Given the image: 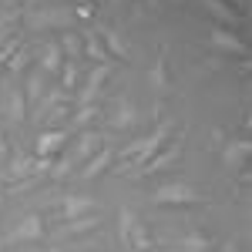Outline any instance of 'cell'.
<instances>
[{"instance_id": "cell-1", "label": "cell", "mask_w": 252, "mask_h": 252, "mask_svg": "<svg viewBox=\"0 0 252 252\" xmlns=\"http://www.w3.org/2000/svg\"><path fill=\"white\" fill-rule=\"evenodd\" d=\"M152 202L155 205H195V202H202V195L189 182H165V185H158Z\"/></svg>"}, {"instance_id": "cell-19", "label": "cell", "mask_w": 252, "mask_h": 252, "mask_svg": "<svg viewBox=\"0 0 252 252\" xmlns=\"http://www.w3.org/2000/svg\"><path fill=\"white\" fill-rule=\"evenodd\" d=\"M128 246H135L138 252L152 249V235H148V229H145L141 222H135V225H131V232H128Z\"/></svg>"}, {"instance_id": "cell-6", "label": "cell", "mask_w": 252, "mask_h": 252, "mask_svg": "<svg viewBox=\"0 0 252 252\" xmlns=\"http://www.w3.org/2000/svg\"><path fill=\"white\" fill-rule=\"evenodd\" d=\"M249 155H252L249 141H225V148H222V165L232 168V172H239V168H246Z\"/></svg>"}, {"instance_id": "cell-14", "label": "cell", "mask_w": 252, "mask_h": 252, "mask_svg": "<svg viewBox=\"0 0 252 252\" xmlns=\"http://www.w3.org/2000/svg\"><path fill=\"white\" fill-rule=\"evenodd\" d=\"M101 44H104V51H108V54H118V58H128V54H131V51H128V44L121 40V34L111 31V27H101Z\"/></svg>"}, {"instance_id": "cell-28", "label": "cell", "mask_w": 252, "mask_h": 252, "mask_svg": "<svg viewBox=\"0 0 252 252\" xmlns=\"http://www.w3.org/2000/svg\"><path fill=\"white\" fill-rule=\"evenodd\" d=\"M7 152V141H3V128H0V155Z\"/></svg>"}, {"instance_id": "cell-7", "label": "cell", "mask_w": 252, "mask_h": 252, "mask_svg": "<svg viewBox=\"0 0 252 252\" xmlns=\"http://www.w3.org/2000/svg\"><path fill=\"white\" fill-rule=\"evenodd\" d=\"M209 40H212L215 47H222V51H232V54H242V58L249 54L246 40H239L229 27H212V31H209Z\"/></svg>"}, {"instance_id": "cell-29", "label": "cell", "mask_w": 252, "mask_h": 252, "mask_svg": "<svg viewBox=\"0 0 252 252\" xmlns=\"http://www.w3.org/2000/svg\"><path fill=\"white\" fill-rule=\"evenodd\" d=\"M225 3H239V7H249V0H225Z\"/></svg>"}, {"instance_id": "cell-9", "label": "cell", "mask_w": 252, "mask_h": 252, "mask_svg": "<svg viewBox=\"0 0 252 252\" xmlns=\"http://www.w3.org/2000/svg\"><path fill=\"white\" fill-rule=\"evenodd\" d=\"M111 161H115V148H108V145H104L97 155L88 158V165H84L81 178H84V182H91V178H97V175H104L108 168H111Z\"/></svg>"}, {"instance_id": "cell-15", "label": "cell", "mask_w": 252, "mask_h": 252, "mask_svg": "<svg viewBox=\"0 0 252 252\" xmlns=\"http://www.w3.org/2000/svg\"><path fill=\"white\" fill-rule=\"evenodd\" d=\"M61 67V47L58 40H51V44H44V51H40V74H51V71H58Z\"/></svg>"}, {"instance_id": "cell-20", "label": "cell", "mask_w": 252, "mask_h": 252, "mask_svg": "<svg viewBox=\"0 0 252 252\" xmlns=\"http://www.w3.org/2000/svg\"><path fill=\"white\" fill-rule=\"evenodd\" d=\"M94 118H101V111H97V104H84V108H78V115L71 118V125L78 128V131H84Z\"/></svg>"}, {"instance_id": "cell-22", "label": "cell", "mask_w": 252, "mask_h": 252, "mask_svg": "<svg viewBox=\"0 0 252 252\" xmlns=\"http://www.w3.org/2000/svg\"><path fill=\"white\" fill-rule=\"evenodd\" d=\"M34 165H37V158L17 155L14 161H10V175H17V178H27V175H34Z\"/></svg>"}, {"instance_id": "cell-4", "label": "cell", "mask_w": 252, "mask_h": 252, "mask_svg": "<svg viewBox=\"0 0 252 252\" xmlns=\"http://www.w3.org/2000/svg\"><path fill=\"white\" fill-rule=\"evenodd\" d=\"M104 148V138H101V131H94V128H84L78 135V145H74V155H71V161H84V158L97 155Z\"/></svg>"}, {"instance_id": "cell-16", "label": "cell", "mask_w": 252, "mask_h": 252, "mask_svg": "<svg viewBox=\"0 0 252 252\" xmlns=\"http://www.w3.org/2000/svg\"><path fill=\"white\" fill-rule=\"evenodd\" d=\"M148 81H152V88H158V91H168L172 88V81H168V64H165V54L152 64V74H148Z\"/></svg>"}, {"instance_id": "cell-17", "label": "cell", "mask_w": 252, "mask_h": 252, "mask_svg": "<svg viewBox=\"0 0 252 252\" xmlns=\"http://www.w3.org/2000/svg\"><path fill=\"white\" fill-rule=\"evenodd\" d=\"M81 51H84L91 61H97V64H111V54L104 51V44H101L97 37H88L84 44H81Z\"/></svg>"}, {"instance_id": "cell-30", "label": "cell", "mask_w": 252, "mask_h": 252, "mask_svg": "<svg viewBox=\"0 0 252 252\" xmlns=\"http://www.w3.org/2000/svg\"><path fill=\"white\" fill-rule=\"evenodd\" d=\"M111 3H121V0H111Z\"/></svg>"}, {"instance_id": "cell-5", "label": "cell", "mask_w": 252, "mask_h": 252, "mask_svg": "<svg viewBox=\"0 0 252 252\" xmlns=\"http://www.w3.org/2000/svg\"><path fill=\"white\" fill-rule=\"evenodd\" d=\"M40 235H44V215L31 212L14 232L7 235V242H34V239H40Z\"/></svg>"}, {"instance_id": "cell-25", "label": "cell", "mask_w": 252, "mask_h": 252, "mask_svg": "<svg viewBox=\"0 0 252 252\" xmlns=\"http://www.w3.org/2000/svg\"><path fill=\"white\" fill-rule=\"evenodd\" d=\"M58 47H61V51H67V54L74 58V54H81V37H78V34H71V31H64L61 40H58Z\"/></svg>"}, {"instance_id": "cell-2", "label": "cell", "mask_w": 252, "mask_h": 252, "mask_svg": "<svg viewBox=\"0 0 252 252\" xmlns=\"http://www.w3.org/2000/svg\"><path fill=\"white\" fill-rule=\"evenodd\" d=\"M34 27H71L74 24V7H51L31 17Z\"/></svg>"}, {"instance_id": "cell-10", "label": "cell", "mask_w": 252, "mask_h": 252, "mask_svg": "<svg viewBox=\"0 0 252 252\" xmlns=\"http://www.w3.org/2000/svg\"><path fill=\"white\" fill-rule=\"evenodd\" d=\"M172 249L175 252H212V239H209V235H202L198 229H189V232L182 235Z\"/></svg>"}, {"instance_id": "cell-18", "label": "cell", "mask_w": 252, "mask_h": 252, "mask_svg": "<svg viewBox=\"0 0 252 252\" xmlns=\"http://www.w3.org/2000/svg\"><path fill=\"white\" fill-rule=\"evenodd\" d=\"M91 229H97V215L94 212L81 215V219H71L64 232H67V235H81V232H91Z\"/></svg>"}, {"instance_id": "cell-13", "label": "cell", "mask_w": 252, "mask_h": 252, "mask_svg": "<svg viewBox=\"0 0 252 252\" xmlns=\"http://www.w3.org/2000/svg\"><path fill=\"white\" fill-rule=\"evenodd\" d=\"M135 121H138L135 104H131V101H121V104H118V111H115V118H111V128L128 131V128H135Z\"/></svg>"}, {"instance_id": "cell-3", "label": "cell", "mask_w": 252, "mask_h": 252, "mask_svg": "<svg viewBox=\"0 0 252 252\" xmlns=\"http://www.w3.org/2000/svg\"><path fill=\"white\" fill-rule=\"evenodd\" d=\"M182 141H185V135L178 138V141H172L165 152H155V155L145 161V168H141L138 175H155V172H161V168H168L172 161H178V155H182Z\"/></svg>"}, {"instance_id": "cell-26", "label": "cell", "mask_w": 252, "mask_h": 252, "mask_svg": "<svg viewBox=\"0 0 252 252\" xmlns=\"http://www.w3.org/2000/svg\"><path fill=\"white\" fill-rule=\"evenodd\" d=\"M27 61H31V51H27V47L14 51V54H10V71H24V67H27Z\"/></svg>"}, {"instance_id": "cell-8", "label": "cell", "mask_w": 252, "mask_h": 252, "mask_svg": "<svg viewBox=\"0 0 252 252\" xmlns=\"http://www.w3.org/2000/svg\"><path fill=\"white\" fill-rule=\"evenodd\" d=\"M202 7H205V10L219 20V27H229V31H232L235 24H242V17L235 14L232 3H225V0H202Z\"/></svg>"}, {"instance_id": "cell-27", "label": "cell", "mask_w": 252, "mask_h": 252, "mask_svg": "<svg viewBox=\"0 0 252 252\" xmlns=\"http://www.w3.org/2000/svg\"><path fill=\"white\" fill-rule=\"evenodd\" d=\"M74 84H78V64L71 61V64L64 67V88H74Z\"/></svg>"}, {"instance_id": "cell-12", "label": "cell", "mask_w": 252, "mask_h": 252, "mask_svg": "<svg viewBox=\"0 0 252 252\" xmlns=\"http://www.w3.org/2000/svg\"><path fill=\"white\" fill-rule=\"evenodd\" d=\"M64 141H67V135H64V131H47V135H40L37 138V155L40 158L58 155L61 148H64Z\"/></svg>"}, {"instance_id": "cell-23", "label": "cell", "mask_w": 252, "mask_h": 252, "mask_svg": "<svg viewBox=\"0 0 252 252\" xmlns=\"http://www.w3.org/2000/svg\"><path fill=\"white\" fill-rule=\"evenodd\" d=\"M24 94L31 97V101H40V97H44V74H40V71H34V74L27 78V88H24Z\"/></svg>"}, {"instance_id": "cell-31", "label": "cell", "mask_w": 252, "mask_h": 252, "mask_svg": "<svg viewBox=\"0 0 252 252\" xmlns=\"http://www.w3.org/2000/svg\"><path fill=\"white\" fill-rule=\"evenodd\" d=\"M51 252H58V249H51Z\"/></svg>"}, {"instance_id": "cell-11", "label": "cell", "mask_w": 252, "mask_h": 252, "mask_svg": "<svg viewBox=\"0 0 252 252\" xmlns=\"http://www.w3.org/2000/svg\"><path fill=\"white\" fill-rule=\"evenodd\" d=\"M94 212V198L91 195H67L64 198V215H67V222L71 219H81V215Z\"/></svg>"}, {"instance_id": "cell-21", "label": "cell", "mask_w": 252, "mask_h": 252, "mask_svg": "<svg viewBox=\"0 0 252 252\" xmlns=\"http://www.w3.org/2000/svg\"><path fill=\"white\" fill-rule=\"evenodd\" d=\"M10 118L14 121H24L27 118V101H24V91L20 88H10Z\"/></svg>"}, {"instance_id": "cell-24", "label": "cell", "mask_w": 252, "mask_h": 252, "mask_svg": "<svg viewBox=\"0 0 252 252\" xmlns=\"http://www.w3.org/2000/svg\"><path fill=\"white\" fill-rule=\"evenodd\" d=\"M135 222H138V219H135L131 209H121V212H118V232H121V242H125V246H128V232H131Z\"/></svg>"}]
</instances>
